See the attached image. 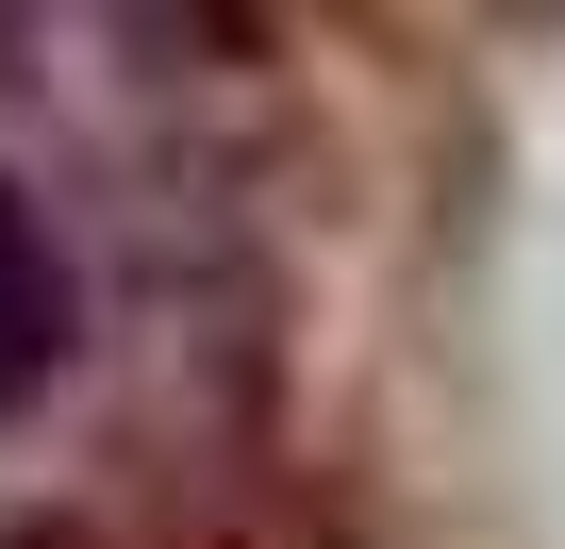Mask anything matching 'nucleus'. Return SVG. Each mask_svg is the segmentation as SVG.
Returning a JSON list of instances; mask_svg holds the SVG:
<instances>
[{"mask_svg":"<svg viewBox=\"0 0 565 549\" xmlns=\"http://www.w3.org/2000/svg\"><path fill=\"white\" fill-rule=\"evenodd\" d=\"M67 334H84V284H67V233L34 217V183H18V167H0V416H34V400H51Z\"/></svg>","mask_w":565,"mask_h":549,"instance_id":"nucleus-1","label":"nucleus"},{"mask_svg":"<svg viewBox=\"0 0 565 549\" xmlns=\"http://www.w3.org/2000/svg\"><path fill=\"white\" fill-rule=\"evenodd\" d=\"M0 549H84V532H51V516H34V532H0Z\"/></svg>","mask_w":565,"mask_h":549,"instance_id":"nucleus-2","label":"nucleus"}]
</instances>
